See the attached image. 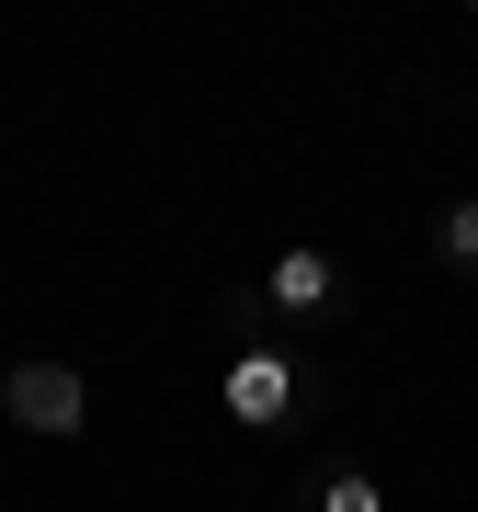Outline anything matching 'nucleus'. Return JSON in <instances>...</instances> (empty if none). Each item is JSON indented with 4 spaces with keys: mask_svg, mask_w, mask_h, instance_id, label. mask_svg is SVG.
Returning <instances> with one entry per match:
<instances>
[{
    "mask_svg": "<svg viewBox=\"0 0 478 512\" xmlns=\"http://www.w3.org/2000/svg\"><path fill=\"white\" fill-rule=\"evenodd\" d=\"M0 410H12L23 433L69 444L80 421H92V376H80V365H12V376H0Z\"/></svg>",
    "mask_w": 478,
    "mask_h": 512,
    "instance_id": "f257e3e1",
    "label": "nucleus"
},
{
    "mask_svg": "<svg viewBox=\"0 0 478 512\" xmlns=\"http://www.w3.org/2000/svg\"><path fill=\"white\" fill-rule=\"evenodd\" d=\"M228 421H251V433H274V421H296V353L285 342H239V365L217 376Z\"/></svg>",
    "mask_w": 478,
    "mask_h": 512,
    "instance_id": "f03ea898",
    "label": "nucleus"
},
{
    "mask_svg": "<svg viewBox=\"0 0 478 512\" xmlns=\"http://www.w3.org/2000/svg\"><path fill=\"white\" fill-rule=\"evenodd\" d=\"M262 308H285V319H319V308H342V262L331 251H274V274H262Z\"/></svg>",
    "mask_w": 478,
    "mask_h": 512,
    "instance_id": "7ed1b4c3",
    "label": "nucleus"
},
{
    "mask_svg": "<svg viewBox=\"0 0 478 512\" xmlns=\"http://www.w3.org/2000/svg\"><path fill=\"white\" fill-rule=\"evenodd\" d=\"M308 512H387V478L376 467H331V478H308Z\"/></svg>",
    "mask_w": 478,
    "mask_h": 512,
    "instance_id": "20e7f679",
    "label": "nucleus"
},
{
    "mask_svg": "<svg viewBox=\"0 0 478 512\" xmlns=\"http://www.w3.org/2000/svg\"><path fill=\"white\" fill-rule=\"evenodd\" d=\"M433 239H444V262H456V274H478V194H456L433 217Z\"/></svg>",
    "mask_w": 478,
    "mask_h": 512,
    "instance_id": "39448f33",
    "label": "nucleus"
}]
</instances>
